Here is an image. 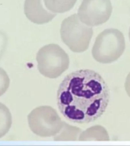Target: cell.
I'll use <instances>...</instances> for the list:
<instances>
[{"label": "cell", "mask_w": 130, "mask_h": 146, "mask_svg": "<svg viewBox=\"0 0 130 146\" xmlns=\"http://www.w3.org/2000/svg\"><path fill=\"white\" fill-rule=\"evenodd\" d=\"M112 6L110 0H83L77 15L83 22L90 27L104 24L112 15Z\"/></svg>", "instance_id": "obj_6"}, {"label": "cell", "mask_w": 130, "mask_h": 146, "mask_svg": "<svg viewBox=\"0 0 130 146\" xmlns=\"http://www.w3.org/2000/svg\"><path fill=\"white\" fill-rule=\"evenodd\" d=\"M77 0H44L48 10L54 13H64L73 9Z\"/></svg>", "instance_id": "obj_10"}, {"label": "cell", "mask_w": 130, "mask_h": 146, "mask_svg": "<svg viewBox=\"0 0 130 146\" xmlns=\"http://www.w3.org/2000/svg\"><path fill=\"white\" fill-rule=\"evenodd\" d=\"M28 122L32 132L41 137H54L63 125L56 110L50 106L36 107L28 114Z\"/></svg>", "instance_id": "obj_5"}, {"label": "cell", "mask_w": 130, "mask_h": 146, "mask_svg": "<svg viewBox=\"0 0 130 146\" xmlns=\"http://www.w3.org/2000/svg\"><path fill=\"white\" fill-rule=\"evenodd\" d=\"M24 12L28 19L36 25L47 24L56 16L47 9L44 0H25Z\"/></svg>", "instance_id": "obj_7"}, {"label": "cell", "mask_w": 130, "mask_h": 146, "mask_svg": "<svg viewBox=\"0 0 130 146\" xmlns=\"http://www.w3.org/2000/svg\"><path fill=\"white\" fill-rule=\"evenodd\" d=\"M82 130L77 126L71 125L66 122H63L61 129L54 136L55 141H73L79 139Z\"/></svg>", "instance_id": "obj_9"}, {"label": "cell", "mask_w": 130, "mask_h": 146, "mask_svg": "<svg viewBox=\"0 0 130 146\" xmlns=\"http://www.w3.org/2000/svg\"><path fill=\"white\" fill-rule=\"evenodd\" d=\"M61 37L69 49L74 52H83L88 49L93 36V28L80 20L77 14L65 18L61 26Z\"/></svg>", "instance_id": "obj_3"}, {"label": "cell", "mask_w": 130, "mask_h": 146, "mask_svg": "<svg viewBox=\"0 0 130 146\" xmlns=\"http://www.w3.org/2000/svg\"><path fill=\"white\" fill-rule=\"evenodd\" d=\"M129 40H130V28H129Z\"/></svg>", "instance_id": "obj_14"}, {"label": "cell", "mask_w": 130, "mask_h": 146, "mask_svg": "<svg viewBox=\"0 0 130 146\" xmlns=\"http://www.w3.org/2000/svg\"><path fill=\"white\" fill-rule=\"evenodd\" d=\"M107 130L100 125H93L82 131L79 137V141H110Z\"/></svg>", "instance_id": "obj_8"}, {"label": "cell", "mask_w": 130, "mask_h": 146, "mask_svg": "<svg viewBox=\"0 0 130 146\" xmlns=\"http://www.w3.org/2000/svg\"><path fill=\"white\" fill-rule=\"evenodd\" d=\"M125 48L123 34L116 28H108L96 36L92 55L94 59L100 63H112L121 56Z\"/></svg>", "instance_id": "obj_2"}, {"label": "cell", "mask_w": 130, "mask_h": 146, "mask_svg": "<svg viewBox=\"0 0 130 146\" xmlns=\"http://www.w3.org/2000/svg\"><path fill=\"white\" fill-rule=\"evenodd\" d=\"M10 85V79L6 72L0 67V96L3 95Z\"/></svg>", "instance_id": "obj_12"}, {"label": "cell", "mask_w": 130, "mask_h": 146, "mask_svg": "<svg viewBox=\"0 0 130 146\" xmlns=\"http://www.w3.org/2000/svg\"><path fill=\"white\" fill-rule=\"evenodd\" d=\"M11 123L12 118L11 112L5 105L0 103V138L8 133Z\"/></svg>", "instance_id": "obj_11"}, {"label": "cell", "mask_w": 130, "mask_h": 146, "mask_svg": "<svg viewBox=\"0 0 130 146\" xmlns=\"http://www.w3.org/2000/svg\"><path fill=\"white\" fill-rule=\"evenodd\" d=\"M125 89H126V93L130 98V72L127 75L126 82H125Z\"/></svg>", "instance_id": "obj_13"}, {"label": "cell", "mask_w": 130, "mask_h": 146, "mask_svg": "<svg viewBox=\"0 0 130 146\" xmlns=\"http://www.w3.org/2000/svg\"><path fill=\"white\" fill-rule=\"evenodd\" d=\"M109 88L98 73L77 70L64 78L57 91V105L65 118L77 123L96 120L105 112Z\"/></svg>", "instance_id": "obj_1"}, {"label": "cell", "mask_w": 130, "mask_h": 146, "mask_svg": "<svg viewBox=\"0 0 130 146\" xmlns=\"http://www.w3.org/2000/svg\"><path fill=\"white\" fill-rule=\"evenodd\" d=\"M38 69L49 78H57L68 68L70 59L59 45L51 43L42 46L37 53Z\"/></svg>", "instance_id": "obj_4"}]
</instances>
